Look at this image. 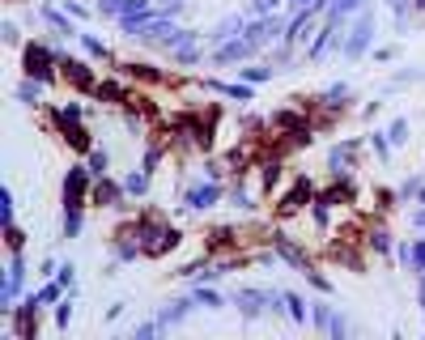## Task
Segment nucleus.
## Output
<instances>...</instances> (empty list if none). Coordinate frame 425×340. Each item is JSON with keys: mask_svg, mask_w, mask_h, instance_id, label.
<instances>
[{"mask_svg": "<svg viewBox=\"0 0 425 340\" xmlns=\"http://www.w3.org/2000/svg\"><path fill=\"white\" fill-rule=\"evenodd\" d=\"M94 98L115 103V107H132V103H136V89H132V85H123V81H98Z\"/></svg>", "mask_w": 425, "mask_h": 340, "instance_id": "6", "label": "nucleus"}, {"mask_svg": "<svg viewBox=\"0 0 425 340\" xmlns=\"http://www.w3.org/2000/svg\"><path fill=\"white\" fill-rule=\"evenodd\" d=\"M417 9H425V0H417Z\"/></svg>", "mask_w": 425, "mask_h": 340, "instance_id": "9", "label": "nucleus"}, {"mask_svg": "<svg viewBox=\"0 0 425 340\" xmlns=\"http://www.w3.org/2000/svg\"><path fill=\"white\" fill-rule=\"evenodd\" d=\"M242 247V230L238 226H213L205 234V251L209 255H226V251H238Z\"/></svg>", "mask_w": 425, "mask_h": 340, "instance_id": "5", "label": "nucleus"}, {"mask_svg": "<svg viewBox=\"0 0 425 340\" xmlns=\"http://www.w3.org/2000/svg\"><path fill=\"white\" fill-rule=\"evenodd\" d=\"M52 124H56V132H60V136H64L77 153H90V132H85V128H81L68 111H52Z\"/></svg>", "mask_w": 425, "mask_h": 340, "instance_id": "4", "label": "nucleus"}, {"mask_svg": "<svg viewBox=\"0 0 425 340\" xmlns=\"http://www.w3.org/2000/svg\"><path fill=\"white\" fill-rule=\"evenodd\" d=\"M90 204H94V209H111V204H119V187H115L111 179H98V183L90 187Z\"/></svg>", "mask_w": 425, "mask_h": 340, "instance_id": "7", "label": "nucleus"}, {"mask_svg": "<svg viewBox=\"0 0 425 340\" xmlns=\"http://www.w3.org/2000/svg\"><path fill=\"white\" fill-rule=\"evenodd\" d=\"M311 204H315V183L307 175H293V179H285V191L272 200V217H277V222H289V217L307 213Z\"/></svg>", "mask_w": 425, "mask_h": 340, "instance_id": "1", "label": "nucleus"}, {"mask_svg": "<svg viewBox=\"0 0 425 340\" xmlns=\"http://www.w3.org/2000/svg\"><path fill=\"white\" fill-rule=\"evenodd\" d=\"M21 68H26V77H34V81H47L52 85L56 81V56L47 52L43 43H26V52H21Z\"/></svg>", "mask_w": 425, "mask_h": 340, "instance_id": "2", "label": "nucleus"}, {"mask_svg": "<svg viewBox=\"0 0 425 340\" xmlns=\"http://www.w3.org/2000/svg\"><path fill=\"white\" fill-rule=\"evenodd\" d=\"M60 81L68 89H77V94H90V98H94V89H98L94 68H85L81 60H60Z\"/></svg>", "mask_w": 425, "mask_h": 340, "instance_id": "3", "label": "nucleus"}, {"mask_svg": "<svg viewBox=\"0 0 425 340\" xmlns=\"http://www.w3.org/2000/svg\"><path fill=\"white\" fill-rule=\"evenodd\" d=\"M123 77H136V81H145V85H166V81H170L166 72L149 68V64H123Z\"/></svg>", "mask_w": 425, "mask_h": 340, "instance_id": "8", "label": "nucleus"}]
</instances>
